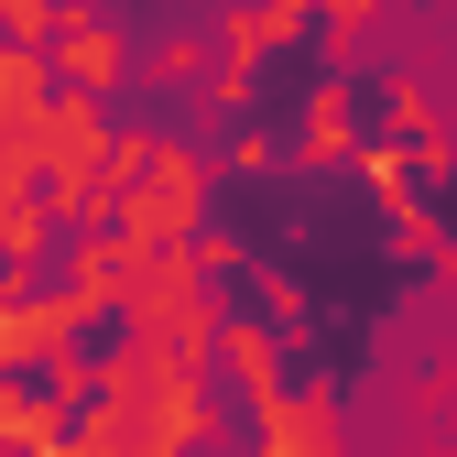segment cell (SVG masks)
<instances>
[{
  "mask_svg": "<svg viewBox=\"0 0 457 457\" xmlns=\"http://www.w3.org/2000/svg\"><path fill=\"white\" fill-rule=\"evenodd\" d=\"M272 457H337V436H327V403H316V392L272 403Z\"/></svg>",
  "mask_w": 457,
  "mask_h": 457,
  "instance_id": "obj_1",
  "label": "cell"
},
{
  "mask_svg": "<svg viewBox=\"0 0 457 457\" xmlns=\"http://www.w3.org/2000/svg\"><path fill=\"white\" fill-rule=\"evenodd\" d=\"M66 77L77 87H109V77H120V44H109L98 22H66Z\"/></svg>",
  "mask_w": 457,
  "mask_h": 457,
  "instance_id": "obj_2",
  "label": "cell"
},
{
  "mask_svg": "<svg viewBox=\"0 0 457 457\" xmlns=\"http://www.w3.org/2000/svg\"><path fill=\"white\" fill-rule=\"evenodd\" d=\"M305 153H316V163L349 153V98H316V109H305Z\"/></svg>",
  "mask_w": 457,
  "mask_h": 457,
  "instance_id": "obj_3",
  "label": "cell"
}]
</instances>
